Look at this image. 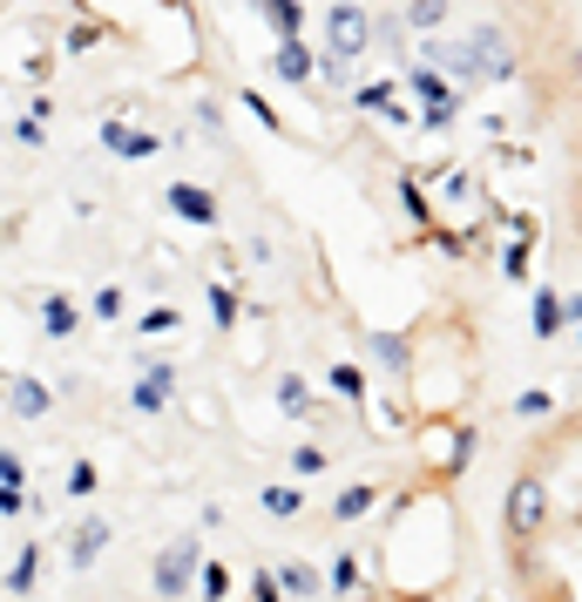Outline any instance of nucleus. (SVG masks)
Instances as JSON below:
<instances>
[{
	"instance_id": "1",
	"label": "nucleus",
	"mask_w": 582,
	"mask_h": 602,
	"mask_svg": "<svg viewBox=\"0 0 582 602\" xmlns=\"http://www.w3.org/2000/svg\"><path fill=\"white\" fill-rule=\"evenodd\" d=\"M542 522H549V487H542L535 474H522V481L509 487V529H515V535H542Z\"/></svg>"
},
{
	"instance_id": "3",
	"label": "nucleus",
	"mask_w": 582,
	"mask_h": 602,
	"mask_svg": "<svg viewBox=\"0 0 582 602\" xmlns=\"http://www.w3.org/2000/svg\"><path fill=\"white\" fill-rule=\"evenodd\" d=\"M332 41H339L346 55H353V48H366V21H359L353 8H346V14H332Z\"/></svg>"
},
{
	"instance_id": "4",
	"label": "nucleus",
	"mask_w": 582,
	"mask_h": 602,
	"mask_svg": "<svg viewBox=\"0 0 582 602\" xmlns=\"http://www.w3.org/2000/svg\"><path fill=\"white\" fill-rule=\"evenodd\" d=\"M555 325H562V298H555V292H542V298H535V332H542V338H555Z\"/></svg>"
},
{
	"instance_id": "13",
	"label": "nucleus",
	"mask_w": 582,
	"mask_h": 602,
	"mask_svg": "<svg viewBox=\"0 0 582 602\" xmlns=\"http://www.w3.org/2000/svg\"><path fill=\"white\" fill-rule=\"evenodd\" d=\"M575 237H582V210H575Z\"/></svg>"
},
{
	"instance_id": "11",
	"label": "nucleus",
	"mask_w": 582,
	"mask_h": 602,
	"mask_svg": "<svg viewBox=\"0 0 582 602\" xmlns=\"http://www.w3.org/2000/svg\"><path fill=\"white\" fill-rule=\"evenodd\" d=\"M251 602H278V589H272V582L258 575V589H251Z\"/></svg>"
},
{
	"instance_id": "12",
	"label": "nucleus",
	"mask_w": 582,
	"mask_h": 602,
	"mask_svg": "<svg viewBox=\"0 0 582 602\" xmlns=\"http://www.w3.org/2000/svg\"><path fill=\"white\" fill-rule=\"evenodd\" d=\"M569 75H575V81H582V41H575V55H569Z\"/></svg>"
},
{
	"instance_id": "2",
	"label": "nucleus",
	"mask_w": 582,
	"mask_h": 602,
	"mask_svg": "<svg viewBox=\"0 0 582 602\" xmlns=\"http://www.w3.org/2000/svg\"><path fill=\"white\" fill-rule=\"evenodd\" d=\"M467 48H474V61H481V75H487V81H509V75H515V48H509V34H502V28H474V41H467Z\"/></svg>"
},
{
	"instance_id": "6",
	"label": "nucleus",
	"mask_w": 582,
	"mask_h": 602,
	"mask_svg": "<svg viewBox=\"0 0 582 602\" xmlns=\"http://www.w3.org/2000/svg\"><path fill=\"white\" fill-rule=\"evenodd\" d=\"M366 507H373V487H353V494H339V514H346V522H359Z\"/></svg>"
},
{
	"instance_id": "5",
	"label": "nucleus",
	"mask_w": 582,
	"mask_h": 602,
	"mask_svg": "<svg viewBox=\"0 0 582 602\" xmlns=\"http://www.w3.org/2000/svg\"><path fill=\"white\" fill-rule=\"evenodd\" d=\"M447 21V0H413V28H441Z\"/></svg>"
},
{
	"instance_id": "10",
	"label": "nucleus",
	"mask_w": 582,
	"mask_h": 602,
	"mask_svg": "<svg viewBox=\"0 0 582 602\" xmlns=\"http://www.w3.org/2000/svg\"><path fill=\"white\" fill-rule=\"evenodd\" d=\"M562 318H582V292H569V298H562Z\"/></svg>"
},
{
	"instance_id": "9",
	"label": "nucleus",
	"mask_w": 582,
	"mask_h": 602,
	"mask_svg": "<svg viewBox=\"0 0 582 602\" xmlns=\"http://www.w3.org/2000/svg\"><path fill=\"white\" fill-rule=\"evenodd\" d=\"M285 589H292V595H312V589H318V575H312V569H285Z\"/></svg>"
},
{
	"instance_id": "8",
	"label": "nucleus",
	"mask_w": 582,
	"mask_h": 602,
	"mask_svg": "<svg viewBox=\"0 0 582 602\" xmlns=\"http://www.w3.org/2000/svg\"><path fill=\"white\" fill-rule=\"evenodd\" d=\"M265 507H272V514H298V494H292V487H272Z\"/></svg>"
},
{
	"instance_id": "7",
	"label": "nucleus",
	"mask_w": 582,
	"mask_h": 602,
	"mask_svg": "<svg viewBox=\"0 0 582 602\" xmlns=\"http://www.w3.org/2000/svg\"><path fill=\"white\" fill-rule=\"evenodd\" d=\"M549 406H555V399H549V393H522V399H515V413H522V420H542V413H549Z\"/></svg>"
}]
</instances>
